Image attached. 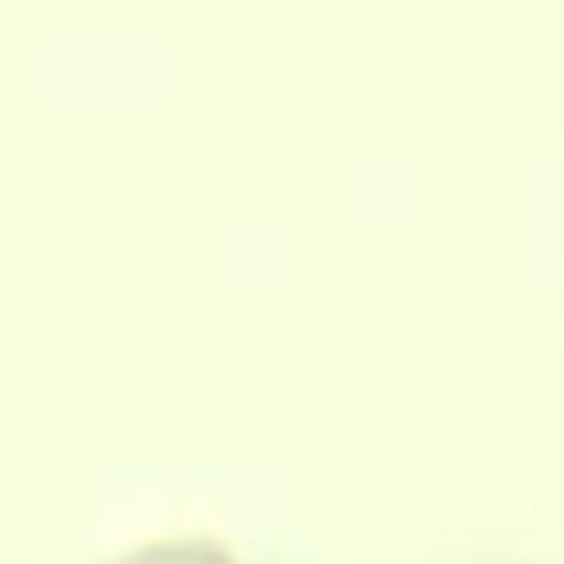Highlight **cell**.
Segmentation results:
<instances>
[{"mask_svg":"<svg viewBox=\"0 0 564 564\" xmlns=\"http://www.w3.org/2000/svg\"><path fill=\"white\" fill-rule=\"evenodd\" d=\"M117 564H236L228 549L209 538H166L120 556Z\"/></svg>","mask_w":564,"mask_h":564,"instance_id":"6da1fadb","label":"cell"}]
</instances>
